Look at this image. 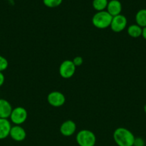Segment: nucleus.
I'll return each mask as SVG.
<instances>
[{
  "instance_id": "4be33fe9",
  "label": "nucleus",
  "mask_w": 146,
  "mask_h": 146,
  "mask_svg": "<svg viewBox=\"0 0 146 146\" xmlns=\"http://www.w3.org/2000/svg\"><path fill=\"white\" fill-rule=\"evenodd\" d=\"M144 111H145V113H146V104H145V106H144Z\"/></svg>"
},
{
  "instance_id": "f8f14e48",
  "label": "nucleus",
  "mask_w": 146,
  "mask_h": 146,
  "mask_svg": "<svg viewBox=\"0 0 146 146\" xmlns=\"http://www.w3.org/2000/svg\"><path fill=\"white\" fill-rule=\"evenodd\" d=\"M11 125L8 119L0 118V140H3L9 136Z\"/></svg>"
},
{
  "instance_id": "5701e85b",
  "label": "nucleus",
  "mask_w": 146,
  "mask_h": 146,
  "mask_svg": "<svg viewBox=\"0 0 146 146\" xmlns=\"http://www.w3.org/2000/svg\"><path fill=\"white\" fill-rule=\"evenodd\" d=\"M145 71H146V68H145Z\"/></svg>"
},
{
  "instance_id": "a211bd4d",
  "label": "nucleus",
  "mask_w": 146,
  "mask_h": 146,
  "mask_svg": "<svg viewBox=\"0 0 146 146\" xmlns=\"http://www.w3.org/2000/svg\"><path fill=\"white\" fill-rule=\"evenodd\" d=\"M72 62L76 67L80 66L83 64V58L82 56H75L74 58H73Z\"/></svg>"
},
{
  "instance_id": "39448f33",
  "label": "nucleus",
  "mask_w": 146,
  "mask_h": 146,
  "mask_svg": "<svg viewBox=\"0 0 146 146\" xmlns=\"http://www.w3.org/2000/svg\"><path fill=\"white\" fill-rule=\"evenodd\" d=\"M76 66L72 60H65L60 64L59 74L63 78H70L74 76Z\"/></svg>"
},
{
  "instance_id": "2eb2a0df",
  "label": "nucleus",
  "mask_w": 146,
  "mask_h": 146,
  "mask_svg": "<svg viewBox=\"0 0 146 146\" xmlns=\"http://www.w3.org/2000/svg\"><path fill=\"white\" fill-rule=\"evenodd\" d=\"M108 0H93L92 7L97 11H104L107 9Z\"/></svg>"
},
{
  "instance_id": "aec40b11",
  "label": "nucleus",
  "mask_w": 146,
  "mask_h": 146,
  "mask_svg": "<svg viewBox=\"0 0 146 146\" xmlns=\"http://www.w3.org/2000/svg\"><path fill=\"white\" fill-rule=\"evenodd\" d=\"M4 81H5V77H4V74L2 72H0V87L2 86L4 84Z\"/></svg>"
},
{
  "instance_id": "f03ea898",
  "label": "nucleus",
  "mask_w": 146,
  "mask_h": 146,
  "mask_svg": "<svg viewBox=\"0 0 146 146\" xmlns=\"http://www.w3.org/2000/svg\"><path fill=\"white\" fill-rule=\"evenodd\" d=\"M113 17L107 11H97L92 19L93 26L99 29H104L110 27Z\"/></svg>"
},
{
  "instance_id": "f257e3e1",
  "label": "nucleus",
  "mask_w": 146,
  "mask_h": 146,
  "mask_svg": "<svg viewBox=\"0 0 146 146\" xmlns=\"http://www.w3.org/2000/svg\"><path fill=\"white\" fill-rule=\"evenodd\" d=\"M135 138L130 130L123 127L116 128L113 133V139L118 146H133Z\"/></svg>"
},
{
  "instance_id": "f3484780",
  "label": "nucleus",
  "mask_w": 146,
  "mask_h": 146,
  "mask_svg": "<svg viewBox=\"0 0 146 146\" xmlns=\"http://www.w3.org/2000/svg\"><path fill=\"white\" fill-rule=\"evenodd\" d=\"M9 62L4 56L0 55V72H3L8 68Z\"/></svg>"
},
{
  "instance_id": "6e6552de",
  "label": "nucleus",
  "mask_w": 146,
  "mask_h": 146,
  "mask_svg": "<svg viewBox=\"0 0 146 146\" xmlns=\"http://www.w3.org/2000/svg\"><path fill=\"white\" fill-rule=\"evenodd\" d=\"M9 136L12 140L17 142H21L24 141L27 136V133L24 128L21 125H14L11 126L10 130Z\"/></svg>"
},
{
  "instance_id": "4468645a",
  "label": "nucleus",
  "mask_w": 146,
  "mask_h": 146,
  "mask_svg": "<svg viewBox=\"0 0 146 146\" xmlns=\"http://www.w3.org/2000/svg\"><path fill=\"white\" fill-rule=\"evenodd\" d=\"M136 24L142 28L146 27V9H140L135 14Z\"/></svg>"
},
{
  "instance_id": "6ab92c4d",
  "label": "nucleus",
  "mask_w": 146,
  "mask_h": 146,
  "mask_svg": "<svg viewBox=\"0 0 146 146\" xmlns=\"http://www.w3.org/2000/svg\"><path fill=\"white\" fill-rule=\"evenodd\" d=\"M145 143L142 138H135L134 144L133 146H145Z\"/></svg>"
},
{
  "instance_id": "dca6fc26",
  "label": "nucleus",
  "mask_w": 146,
  "mask_h": 146,
  "mask_svg": "<svg viewBox=\"0 0 146 146\" xmlns=\"http://www.w3.org/2000/svg\"><path fill=\"white\" fill-rule=\"evenodd\" d=\"M63 0H43L44 6L49 8H55L62 3Z\"/></svg>"
},
{
  "instance_id": "9b49d317",
  "label": "nucleus",
  "mask_w": 146,
  "mask_h": 146,
  "mask_svg": "<svg viewBox=\"0 0 146 146\" xmlns=\"http://www.w3.org/2000/svg\"><path fill=\"white\" fill-rule=\"evenodd\" d=\"M107 11L112 16H115L121 14L122 11V4L119 0H110L108 1L107 7Z\"/></svg>"
},
{
  "instance_id": "1a4fd4ad",
  "label": "nucleus",
  "mask_w": 146,
  "mask_h": 146,
  "mask_svg": "<svg viewBox=\"0 0 146 146\" xmlns=\"http://www.w3.org/2000/svg\"><path fill=\"white\" fill-rule=\"evenodd\" d=\"M77 129L76 123L72 120H67L62 123L60 128V132L65 137L72 136Z\"/></svg>"
},
{
  "instance_id": "9d476101",
  "label": "nucleus",
  "mask_w": 146,
  "mask_h": 146,
  "mask_svg": "<svg viewBox=\"0 0 146 146\" xmlns=\"http://www.w3.org/2000/svg\"><path fill=\"white\" fill-rule=\"evenodd\" d=\"M13 108L8 101L0 98V118H9Z\"/></svg>"
},
{
  "instance_id": "0eeeda50",
  "label": "nucleus",
  "mask_w": 146,
  "mask_h": 146,
  "mask_svg": "<svg viewBox=\"0 0 146 146\" xmlns=\"http://www.w3.org/2000/svg\"><path fill=\"white\" fill-rule=\"evenodd\" d=\"M127 24V18L123 14H119V15L113 17L110 27L112 31L116 33H119L123 31L126 28Z\"/></svg>"
},
{
  "instance_id": "423d86ee",
  "label": "nucleus",
  "mask_w": 146,
  "mask_h": 146,
  "mask_svg": "<svg viewBox=\"0 0 146 146\" xmlns=\"http://www.w3.org/2000/svg\"><path fill=\"white\" fill-rule=\"evenodd\" d=\"M47 102L50 106L55 108L62 106L66 101L65 96L62 93L57 91L50 92L47 96Z\"/></svg>"
},
{
  "instance_id": "20e7f679",
  "label": "nucleus",
  "mask_w": 146,
  "mask_h": 146,
  "mask_svg": "<svg viewBox=\"0 0 146 146\" xmlns=\"http://www.w3.org/2000/svg\"><path fill=\"white\" fill-rule=\"evenodd\" d=\"M27 117H28V113L27 110L23 107L18 106L15 108H13L9 118L10 121L14 125H20L27 121Z\"/></svg>"
},
{
  "instance_id": "ddd939ff",
  "label": "nucleus",
  "mask_w": 146,
  "mask_h": 146,
  "mask_svg": "<svg viewBox=\"0 0 146 146\" xmlns=\"http://www.w3.org/2000/svg\"><path fill=\"white\" fill-rule=\"evenodd\" d=\"M127 34L132 38H138L141 36L143 32V28L137 24H132L129 26L127 29Z\"/></svg>"
},
{
  "instance_id": "412c9836",
  "label": "nucleus",
  "mask_w": 146,
  "mask_h": 146,
  "mask_svg": "<svg viewBox=\"0 0 146 146\" xmlns=\"http://www.w3.org/2000/svg\"><path fill=\"white\" fill-rule=\"evenodd\" d=\"M142 36L145 40H146V27L143 28V32H142Z\"/></svg>"
},
{
  "instance_id": "7ed1b4c3",
  "label": "nucleus",
  "mask_w": 146,
  "mask_h": 146,
  "mask_svg": "<svg viewBox=\"0 0 146 146\" xmlns=\"http://www.w3.org/2000/svg\"><path fill=\"white\" fill-rule=\"evenodd\" d=\"M96 136L90 130H81L76 135V142L79 146H95Z\"/></svg>"
}]
</instances>
